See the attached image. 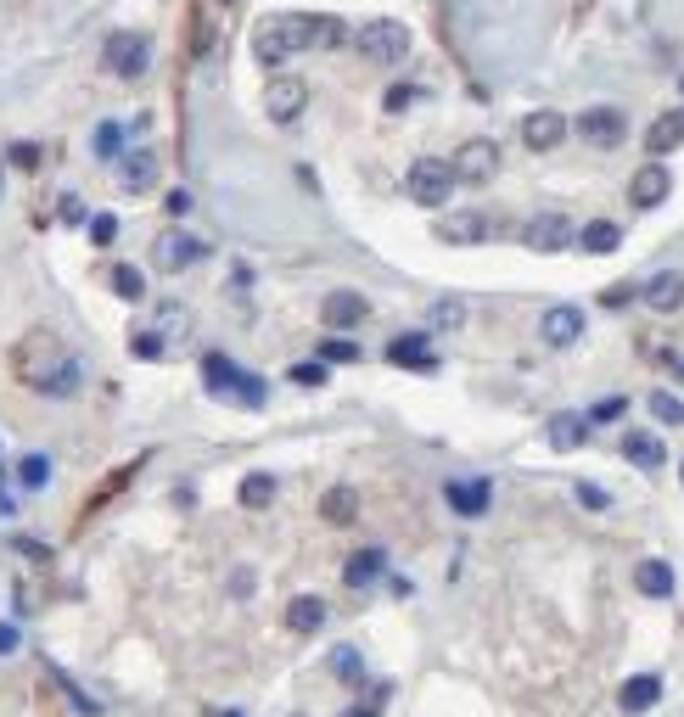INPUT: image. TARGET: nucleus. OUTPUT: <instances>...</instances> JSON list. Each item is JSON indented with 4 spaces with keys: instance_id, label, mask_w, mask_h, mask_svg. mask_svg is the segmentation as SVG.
Segmentation results:
<instances>
[{
    "instance_id": "nucleus-33",
    "label": "nucleus",
    "mask_w": 684,
    "mask_h": 717,
    "mask_svg": "<svg viewBox=\"0 0 684 717\" xmlns=\"http://www.w3.org/2000/svg\"><path fill=\"white\" fill-rule=\"evenodd\" d=\"M427 325L432 331H455V325H466V303H460V297H438V303L427 309Z\"/></svg>"
},
{
    "instance_id": "nucleus-1",
    "label": "nucleus",
    "mask_w": 684,
    "mask_h": 717,
    "mask_svg": "<svg viewBox=\"0 0 684 717\" xmlns=\"http://www.w3.org/2000/svg\"><path fill=\"white\" fill-rule=\"evenodd\" d=\"M12 370L23 387H34V393L45 398H68L79 393V381H85V365H79V353L62 348L51 331H29V337L12 348Z\"/></svg>"
},
{
    "instance_id": "nucleus-15",
    "label": "nucleus",
    "mask_w": 684,
    "mask_h": 717,
    "mask_svg": "<svg viewBox=\"0 0 684 717\" xmlns=\"http://www.w3.org/2000/svg\"><path fill=\"white\" fill-rule=\"evenodd\" d=\"M387 359H393L399 370H438L427 331H404V337H393V342H387Z\"/></svg>"
},
{
    "instance_id": "nucleus-9",
    "label": "nucleus",
    "mask_w": 684,
    "mask_h": 717,
    "mask_svg": "<svg viewBox=\"0 0 684 717\" xmlns=\"http://www.w3.org/2000/svg\"><path fill=\"white\" fill-rule=\"evenodd\" d=\"M449 163H455V180L460 185H488L499 174V146L494 141H466Z\"/></svg>"
},
{
    "instance_id": "nucleus-38",
    "label": "nucleus",
    "mask_w": 684,
    "mask_h": 717,
    "mask_svg": "<svg viewBox=\"0 0 684 717\" xmlns=\"http://www.w3.org/2000/svg\"><path fill=\"white\" fill-rule=\"evenodd\" d=\"M320 359H326V365H354L359 348L348 337H326V342H320Z\"/></svg>"
},
{
    "instance_id": "nucleus-22",
    "label": "nucleus",
    "mask_w": 684,
    "mask_h": 717,
    "mask_svg": "<svg viewBox=\"0 0 684 717\" xmlns=\"http://www.w3.org/2000/svg\"><path fill=\"white\" fill-rule=\"evenodd\" d=\"M673 146H684V113H679V107H673V113H662L651 129H645V152L668 157Z\"/></svg>"
},
{
    "instance_id": "nucleus-6",
    "label": "nucleus",
    "mask_w": 684,
    "mask_h": 717,
    "mask_svg": "<svg viewBox=\"0 0 684 717\" xmlns=\"http://www.w3.org/2000/svg\"><path fill=\"white\" fill-rule=\"evenodd\" d=\"M303 107H309V85H303L298 73H275L270 85H264V113H270L275 124L303 118Z\"/></svg>"
},
{
    "instance_id": "nucleus-52",
    "label": "nucleus",
    "mask_w": 684,
    "mask_h": 717,
    "mask_svg": "<svg viewBox=\"0 0 684 717\" xmlns=\"http://www.w3.org/2000/svg\"><path fill=\"white\" fill-rule=\"evenodd\" d=\"M286 717H303V712H286Z\"/></svg>"
},
{
    "instance_id": "nucleus-32",
    "label": "nucleus",
    "mask_w": 684,
    "mask_h": 717,
    "mask_svg": "<svg viewBox=\"0 0 684 717\" xmlns=\"http://www.w3.org/2000/svg\"><path fill=\"white\" fill-rule=\"evenodd\" d=\"M236 499H242L247 510H264L275 499V477L270 471H253V477H242V488H236Z\"/></svg>"
},
{
    "instance_id": "nucleus-7",
    "label": "nucleus",
    "mask_w": 684,
    "mask_h": 717,
    "mask_svg": "<svg viewBox=\"0 0 684 717\" xmlns=\"http://www.w3.org/2000/svg\"><path fill=\"white\" fill-rule=\"evenodd\" d=\"M578 141H589V146H600V152H612V146H623V135H628V118L617 113V107H589V113H578Z\"/></svg>"
},
{
    "instance_id": "nucleus-48",
    "label": "nucleus",
    "mask_w": 684,
    "mask_h": 717,
    "mask_svg": "<svg viewBox=\"0 0 684 717\" xmlns=\"http://www.w3.org/2000/svg\"><path fill=\"white\" fill-rule=\"evenodd\" d=\"M628 297H634V286H612V292H606V309H623Z\"/></svg>"
},
{
    "instance_id": "nucleus-44",
    "label": "nucleus",
    "mask_w": 684,
    "mask_h": 717,
    "mask_svg": "<svg viewBox=\"0 0 684 717\" xmlns=\"http://www.w3.org/2000/svg\"><path fill=\"white\" fill-rule=\"evenodd\" d=\"M415 96H421V85H393V90H387V113H404Z\"/></svg>"
},
{
    "instance_id": "nucleus-19",
    "label": "nucleus",
    "mask_w": 684,
    "mask_h": 717,
    "mask_svg": "<svg viewBox=\"0 0 684 717\" xmlns=\"http://www.w3.org/2000/svg\"><path fill=\"white\" fill-rule=\"evenodd\" d=\"M382 572H387V555L371 544V549H354V555H348V566H342V583H348V589H371Z\"/></svg>"
},
{
    "instance_id": "nucleus-37",
    "label": "nucleus",
    "mask_w": 684,
    "mask_h": 717,
    "mask_svg": "<svg viewBox=\"0 0 684 717\" xmlns=\"http://www.w3.org/2000/svg\"><path fill=\"white\" fill-rule=\"evenodd\" d=\"M645 404H651V415H656L662 426H684V398H673V393H651Z\"/></svg>"
},
{
    "instance_id": "nucleus-13",
    "label": "nucleus",
    "mask_w": 684,
    "mask_h": 717,
    "mask_svg": "<svg viewBox=\"0 0 684 717\" xmlns=\"http://www.w3.org/2000/svg\"><path fill=\"white\" fill-rule=\"evenodd\" d=\"M668 191H673V174L662 169V163H645V169L628 180V202H634V208H662Z\"/></svg>"
},
{
    "instance_id": "nucleus-35",
    "label": "nucleus",
    "mask_w": 684,
    "mask_h": 717,
    "mask_svg": "<svg viewBox=\"0 0 684 717\" xmlns=\"http://www.w3.org/2000/svg\"><path fill=\"white\" fill-rule=\"evenodd\" d=\"M107 281H113V292L124 297V303H141V297H146V281H141V269H135V264H118Z\"/></svg>"
},
{
    "instance_id": "nucleus-28",
    "label": "nucleus",
    "mask_w": 684,
    "mask_h": 717,
    "mask_svg": "<svg viewBox=\"0 0 684 717\" xmlns=\"http://www.w3.org/2000/svg\"><path fill=\"white\" fill-rule=\"evenodd\" d=\"M186 325H191V314H186V303H157V314H152V331L163 342H186Z\"/></svg>"
},
{
    "instance_id": "nucleus-10",
    "label": "nucleus",
    "mask_w": 684,
    "mask_h": 717,
    "mask_svg": "<svg viewBox=\"0 0 684 717\" xmlns=\"http://www.w3.org/2000/svg\"><path fill=\"white\" fill-rule=\"evenodd\" d=\"M522 241H528L533 253H561V247L578 241V230H572L567 213H533L528 230H522Z\"/></svg>"
},
{
    "instance_id": "nucleus-39",
    "label": "nucleus",
    "mask_w": 684,
    "mask_h": 717,
    "mask_svg": "<svg viewBox=\"0 0 684 717\" xmlns=\"http://www.w3.org/2000/svg\"><path fill=\"white\" fill-rule=\"evenodd\" d=\"M129 348H135V359H163V353H169V342L157 337V331H135V337H129Z\"/></svg>"
},
{
    "instance_id": "nucleus-47",
    "label": "nucleus",
    "mask_w": 684,
    "mask_h": 717,
    "mask_svg": "<svg viewBox=\"0 0 684 717\" xmlns=\"http://www.w3.org/2000/svg\"><path fill=\"white\" fill-rule=\"evenodd\" d=\"M17 639H23V633H17L12 622H0V656H12V650H17Z\"/></svg>"
},
{
    "instance_id": "nucleus-16",
    "label": "nucleus",
    "mask_w": 684,
    "mask_h": 717,
    "mask_svg": "<svg viewBox=\"0 0 684 717\" xmlns=\"http://www.w3.org/2000/svg\"><path fill=\"white\" fill-rule=\"evenodd\" d=\"M640 297H645V309L673 314L684 303V275H679V269H662V275H651V281L640 286Z\"/></svg>"
},
{
    "instance_id": "nucleus-34",
    "label": "nucleus",
    "mask_w": 684,
    "mask_h": 717,
    "mask_svg": "<svg viewBox=\"0 0 684 717\" xmlns=\"http://www.w3.org/2000/svg\"><path fill=\"white\" fill-rule=\"evenodd\" d=\"M96 157L101 163H118V157H124V124H113V118L96 124Z\"/></svg>"
},
{
    "instance_id": "nucleus-12",
    "label": "nucleus",
    "mask_w": 684,
    "mask_h": 717,
    "mask_svg": "<svg viewBox=\"0 0 684 717\" xmlns=\"http://www.w3.org/2000/svg\"><path fill=\"white\" fill-rule=\"evenodd\" d=\"M157 169H163V163H157L152 146H135V152L118 157V185H124L129 197H146V191L157 185Z\"/></svg>"
},
{
    "instance_id": "nucleus-29",
    "label": "nucleus",
    "mask_w": 684,
    "mask_h": 717,
    "mask_svg": "<svg viewBox=\"0 0 684 717\" xmlns=\"http://www.w3.org/2000/svg\"><path fill=\"white\" fill-rule=\"evenodd\" d=\"M320 516H326L331 527H348V521L359 516V493L354 488H331L326 499H320Z\"/></svg>"
},
{
    "instance_id": "nucleus-3",
    "label": "nucleus",
    "mask_w": 684,
    "mask_h": 717,
    "mask_svg": "<svg viewBox=\"0 0 684 717\" xmlns=\"http://www.w3.org/2000/svg\"><path fill=\"white\" fill-rule=\"evenodd\" d=\"M455 163H443V157H421V163H410V174H404V191H410V202H421V208H443V202L455 197Z\"/></svg>"
},
{
    "instance_id": "nucleus-20",
    "label": "nucleus",
    "mask_w": 684,
    "mask_h": 717,
    "mask_svg": "<svg viewBox=\"0 0 684 717\" xmlns=\"http://www.w3.org/2000/svg\"><path fill=\"white\" fill-rule=\"evenodd\" d=\"M286 628L292 633H320L326 628V600H320V594H292V600H286Z\"/></svg>"
},
{
    "instance_id": "nucleus-30",
    "label": "nucleus",
    "mask_w": 684,
    "mask_h": 717,
    "mask_svg": "<svg viewBox=\"0 0 684 717\" xmlns=\"http://www.w3.org/2000/svg\"><path fill=\"white\" fill-rule=\"evenodd\" d=\"M202 381H208L214 393H236V381H242V370L230 365L225 353H208V359H202Z\"/></svg>"
},
{
    "instance_id": "nucleus-49",
    "label": "nucleus",
    "mask_w": 684,
    "mask_h": 717,
    "mask_svg": "<svg viewBox=\"0 0 684 717\" xmlns=\"http://www.w3.org/2000/svg\"><path fill=\"white\" fill-rule=\"evenodd\" d=\"M342 717H376V712H371V706H348Z\"/></svg>"
},
{
    "instance_id": "nucleus-21",
    "label": "nucleus",
    "mask_w": 684,
    "mask_h": 717,
    "mask_svg": "<svg viewBox=\"0 0 684 717\" xmlns=\"http://www.w3.org/2000/svg\"><path fill=\"white\" fill-rule=\"evenodd\" d=\"M617 701H623V712H634V717L651 712V706L662 701V678H656V673H634V678L623 684V695H617Z\"/></svg>"
},
{
    "instance_id": "nucleus-45",
    "label": "nucleus",
    "mask_w": 684,
    "mask_h": 717,
    "mask_svg": "<svg viewBox=\"0 0 684 717\" xmlns=\"http://www.w3.org/2000/svg\"><path fill=\"white\" fill-rule=\"evenodd\" d=\"M292 381H303V387H320V381H326V365H298V370H292Z\"/></svg>"
},
{
    "instance_id": "nucleus-50",
    "label": "nucleus",
    "mask_w": 684,
    "mask_h": 717,
    "mask_svg": "<svg viewBox=\"0 0 684 717\" xmlns=\"http://www.w3.org/2000/svg\"><path fill=\"white\" fill-rule=\"evenodd\" d=\"M214 717H242V712H236V706H225V712H214Z\"/></svg>"
},
{
    "instance_id": "nucleus-53",
    "label": "nucleus",
    "mask_w": 684,
    "mask_h": 717,
    "mask_svg": "<svg viewBox=\"0 0 684 717\" xmlns=\"http://www.w3.org/2000/svg\"><path fill=\"white\" fill-rule=\"evenodd\" d=\"M225 6H236V0H225Z\"/></svg>"
},
{
    "instance_id": "nucleus-23",
    "label": "nucleus",
    "mask_w": 684,
    "mask_h": 717,
    "mask_svg": "<svg viewBox=\"0 0 684 717\" xmlns=\"http://www.w3.org/2000/svg\"><path fill=\"white\" fill-rule=\"evenodd\" d=\"M634 583H640L645 600H668L673 594V566L668 561H640L634 566Z\"/></svg>"
},
{
    "instance_id": "nucleus-2",
    "label": "nucleus",
    "mask_w": 684,
    "mask_h": 717,
    "mask_svg": "<svg viewBox=\"0 0 684 717\" xmlns=\"http://www.w3.org/2000/svg\"><path fill=\"white\" fill-rule=\"evenodd\" d=\"M314 29H320V12H281V17H264L253 29V57L264 68H281L286 57H303L314 51Z\"/></svg>"
},
{
    "instance_id": "nucleus-46",
    "label": "nucleus",
    "mask_w": 684,
    "mask_h": 717,
    "mask_svg": "<svg viewBox=\"0 0 684 717\" xmlns=\"http://www.w3.org/2000/svg\"><path fill=\"white\" fill-rule=\"evenodd\" d=\"M12 163H17V169H34V163H40V152H34L29 141H17V146H12Z\"/></svg>"
},
{
    "instance_id": "nucleus-11",
    "label": "nucleus",
    "mask_w": 684,
    "mask_h": 717,
    "mask_svg": "<svg viewBox=\"0 0 684 717\" xmlns=\"http://www.w3.org/2000/svg\"><path fill=\"white\" fill-rule=\"evenodd\" d=\"M567 118L556 113V107H539V113H528L522 118V146H528V152H556L561 141H567Z\"/></svg>"
},
{
    "instance_id": "nucleus-17",
    "label": "nucleus",
    "mask_w": 684,
    "mask_h": 717,
    "mask_svg": "<svg viewBox=\"0 0 684 717\" xmlns=\"http://www.w3.org/2000/svg\"><path fill=\"white\" fill-rule=\"evenodd\" d=\"M320 314H326L331 331H354V325H365V314H371V303L359 292H331L326 303H320Z\"/></svg>"
},
{
    "instance_id": "nucleus-40",
    "label": "nucleus",
    "mask_w": 684,
    "mask_h": 717,
    "mask_svg": "<svg viewBox=\"0 0 684 717\" xmlns=\"http://www.w3.org/2000/svg\"><path fill=\"white\" fill-rule=\"evenodd\" d=\"M623 409H628V398H600V404L589 409V426H612V421H623Z\"/></svg>"
},
{
    "instance_id": "nucleus-5",
    "label": "nucleus",
    "mask_w": 684,
    "mask_h": 717,
    "mask_svg": "<svg viewBox=\"0 0 684 717\" xmlns=\"http://www.w3.org/2000/svg\"><path fill=\"white\" fill-rule=\"evenodd\" d=\"M354 45H359V57H371V62H404L410 57V29L404 23H393V17H371L365 29H354Z\"/></svg>"
},
{
    "instance_id": "nucleus-4",
    "label": "nucleus",
    "mask_w": 684,
    "mask_h": 717,
    "mask_svg": "<svg viewBox=\"0 0 684 717\" xmlns=\"http://www.w3.org/2000/svg\"><path fill=\"white\" fill-rule=\"evenodd\" d=\"M101 62H107V73H118V79H141V73L152 68V40H146L141 29H113L101 40Z\"/></svg>"
},
{
    "instance_id": "nucleus-27",
    "label": "nucleus",
    "mask_w": 684,
    "mask_h": 717,
    "mask_svg": "<svg viewBox=\"0 0 684 717\" xmlns=\"http://www.w3.org/2000/svg\"><path fill=\"white\" fill-rule=\"evenodd\" d=\"M578 247H584V253H595V258H606V253H617V247H623V230H617L612 219H595V225L578 230Z\"/></svg>"
},
{
    "instance_id": "nucleus-8",
    "label": "nucleus",
    "mask_w": 684,
    "mask_h": 717,
    "mask_svg": "<svg viewBox=\"0 0 684 717\" xmlns=\"http://www.w3.org/2000/svg\"><path fill=\"white\" fill-rule=\"evenodd\" d=\"M152 258H157V269H191L197 258H208V241L202 236H191V230H163V236L152 241Z\"/></svg>"
},
{
    "instance_id": "nucleus-24",
    "label": "nucleus",
    "mask_w": 684,
    "mask_h": 717,
    "mask_svg": "<svg viewBox=\"0 0 684 717\" xmlns=\"http://www.w3.org/2000/svg\"><path fill=\"white\" fill-rule=\"evenodd\" d=\"M623 460L640 465V471H656L668 454H662V443H656L651 432H623Z\"/></svg>"
},
{
    "instance_id": "nucleus-26",
    "label": "nucleus",
    "mask_w": 684,
    "mask_h": 717,
    "mask_svg": "<svg viewBox=\"0 0 684 717\" xmlns=\"http://www.w3.org/2000/svg\"><path fill=\"white\" fill-rule=\"evenodd\" d=\"M544 437H550V449H578V443H584L589 437V415H556V421L544 426Z\"/></svg>"
},
{
    "instance_id": "nucleus-42",
    "label": "nucleus",
    "mask_w": 684,
    "mask_h": 717,
    "mask_svg": "<svg viewBox=\"0 0 684 717\" xmlns=\"http://www.w3.org/2000/svg\"><path fill=\"white\" fill-rule=\"evenodd\" d=\"M230 398H236V404H247V409H258V404H264V381H258V376H242Z\"/></svg>"
},
{
    "instance_id": "nucleus-25",
    "label": "nucleus",
    "mask_w": 684,
    "mask_h": 717,
    "mask_svg": "<svg viewBox=\"0 0 684 717\" xmlns=\"http://www.w3.org/2000/svg\"><path fill=\"white\" fill-rule=\"evenodd\" d=\"M438 236L455 241V247H466V241H483L488 236V219H483V213H449V219L438 225Z\"/></svg>"
},
{
    "instance_id": "nucleus-31",
    "label": "nucleus",
    "mask_w": 684,
    "mask_h": 717,
    "mask_svg": "<svg viewBox=\"0 0 684 717\" xmlns=\"http://www.w3.org/2000/svg\"><path fill=\"white\" fill-rule=\"evenodd\" d=\"M331 678L337 684H365V656L354 645H337L331 650Z\"/></svg>"
},
{
    "instance_id": "nucleus-51",
    "label": "nucleus",
    "mask_w": 684,
    "mask_h": 717,
    "mask_svg": "<svg viewBox=\"0 0 684 717\" xmlns=\"http://www.w3.org/2000/svg\"><path fill=\"white\" fill-rule=\"evenodd\" d=\"M0 197H6V169H0Z\"/></svg>"
},
{
    "instance_id": "nucleus-14",
    "label": "nucleus",
    "mask_w": 684,
    "mask_h": 717,
    "mask_svg": "<svg viewBox=\"0 0 684 717\" xmlns=\"http://www.w3.org/2000/svg\"><path fill=\"white\" fill-rule=\"evenodd\" d=\"M539 337L550 342V348H572V342L584 337V314L572 309V303H556V309H544Z\"/></svg>"
},
{
    "instance_id": "nucleus-43",
    "label": "nucleus",
    "mask_w": 684,
    "mask_h": 717,
    "mask_svg": "<svg viewBox=\"0 0 684 717\" xmlns=\"http://www.w3.org/2000/svg\"><path fill=\"white\" fill-rule=\"evenodd\" d=\"M90 241H101V247L118 241V219H113V213H96V219H90Z\"/></svg>"
},
{
    "instance_id": "nucleus-36",
    "label": "nucleus",
    "mask_w": 684,
    "mask_h": 717,
    "mask_svg": "<svg viewBox=\"0 0 684 717\" xmlns=\"http://www.w3.org/2000/svg\"><path fill=\"white\" fill-rule=\"evenodd\" d=\"M17 482H23V488H45V482H51V460H45V454H23V460H17Z\"/></svg>"
},
{
    "instance_id": "nucleus-18",
    "label": "nucleus",
    "mask_w": 684,
    "mask_h": 717,
    "mask_svg": "<svg viewBox=\"0 0 684 717\" xmlns=\"http://www.w3.org/2000/svg\"><path fill=\"white\" fill-rule=\"evenodd\" d=\"M449 510H460V516H483L488 505H494V482L471 477V482H449Z\"/></svg>"
},
{
    "instance_id": "nucleus-41",
    "label": "nucleus",
    "mask_w": 684,
    "mask_h": 717,
    "mask_svg": "<svg viewBox=\"0 0 684 717\" xmlns=\"http://www.w3.org/2000/svg\"><path fill=\"white\" fill-rule=\"evenodd\" d=\"M578 505L584 510H612V493L600 488V482H578Z\"/></svg>"
}]
</instances>
